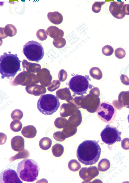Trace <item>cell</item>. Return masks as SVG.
<instances>
[{
	"mask_svg": "<svg viewBox=\"0 0 129 183\" xmlns=\"http://www.w3.org/2000/svg\"><path fill=\"white\" fill-rule=\"evenodd\" d=\"M101 148L95 140H85L78 146L77 156L78 160L84 165H92L97 162L100 156Z\"/></svg>",
	"mask_w": 129,
	"mask_h": 183,
	"instance_id": "cell-1",
	"label": "cell"
},
{
	"mask_svg": "<svg viewBox=\"0 0 129 183\" xmlns=\"http://www.w3.org/2000/svg\"><path fill=\"white\" fill-rule=\"evenodd\" d=\"M8 53L5 52L0 56V73L3 79L5 77L9 79L10 77H15L19 71L21 70L22 61L19 60L18 55L11 54V52Z\"/></svg>",
	"mask_w": 129,
	"mask_h": 183,
	"instance_id": "cell-2",
	"label": "cell"
},
{
	"mask_svg": "<svg viewBox=\"0 0 129 183\" xmlns=\"http://www.w3.org/2000/svg\"><path fill=\"white\" fill-rule=\"evenodd\" d=\"M40 170L37 162L31 159H25L18 164L17 172L23 181L33 182L37 179Z\"/></svg>",
	"mask_w": 129,
	"mask_h": 183,
	"instance_id": "cell-3",
	"label": "cell"
},
{
	"mask_svg": "<svg viewBox=\"0 0 129 183\" xmlns=\"http://www.w3.org/2000/svg\"><path fill=\"white\" fill-rule=\"evenodd\" d=\"M60 105L59 99L55 95L51 94L42 95L37 102V108L42 114L49 115H52L58 110Z\"/></svg>",
	"mask_w": 129,
	"mask_h": 183,
	"instance_id": "cell-4",
	"label": "cell"
},
{
	"mask_svg": "<svg viewBox=\"0 0 129 183\" xmlns=\"http://www.w3.org/2000/svg\"><path fill=\"white\" fill-rule=\"evenodd\" d=\"M89 80H91L88 75L77 74L73 76L68 83L69 88L73 93V96L86 94L88 89H91L93 86L89 84Z\"/></svg>",
	"mask_w": 129,
	"mask_h": 183,
	"instance_id": "cell-5",
	"label": "cell"
},
{
	"mask_svg": "<svg viewBox=\"0 0 129 183\" xmlns=\"http://www.w3.org/2000/svg\"><path fill=\"white\" fill-rule=\"evenodd\" d=\"M23 52L29 61L38 62L43 57L44 51L41 44L34 40L30 41L24 46Z\"/></svg>",
	"mask_w": 129,
	"mask_h": 183,
	"instance_id": "cell-6",
	"label": "cell"
},
{
	"mask_svg": "<svg viewBox=\"0 0 129 183\" xmlns=\"http://www.w3.org/2000/svg\"><path fill=\"white\" fill-rule=\"evenodd\" d=\"M96 112L98 118L108 124L113 123L117 115L116 109L111 103L106 101L100 102Z\"/></svg>",
	"mask_w": 129,
	"mask_h": 183,
	"instance_id": "cell-7",
	"label": "cell"
},
{
	"mask_svg": "<svg viewBox=\"0 0 129 183\" xmlns=\"http://www.w3.org/2000/svg\"><path fill=\"white\" fill-rule=\"evenodd\" d=\"M121 133L116 127L108 124L101 132L100 136L102 141L109 145L120 141Z\"/></svg>",
	"mask_w": 129,
	"mask_h": 183,
	"instance_id": "cell-8",
	"label": "cell"
},
{
	"mask_svg": "<svg viewBox=\"0 0 129 183\" xmlns=\"http://www.w3.org/2000/svg\"><path fill=\"white\" fill-rule=\"evenodd\" d=\"M16 172L13 169L7 168L0 173V183H23Z\"/></svg>",
	"mask_w": 129,
	"mask_h": 183,
	"instance_id": "cell-9",
	"label": "cell"
},
{
	"mask_svg": "<svg viewBox=\"0 0 129 183\" xmlns=\"http://www.w3.org/2000/svg\"><path fill=\"white\" fill-rule=\"evenodd\" d=\"M79 173L80 177L85 182H88L97 176L99 172L96 166H90L82 168Z\"/></svg>",
	"mask_w": 129,
	"mask_h": 183,
	"instance_id": "cell-10",
	"label": "cell"
},
{
	"mask_svg": "<svg viewBox=\"0 0 129 183\" xmlns=\"http://www.w3.org/2000/svg\"><path fill=\"white\" fill-rule=\"evenodd\" d=\"M109 10L112 16L118 19L123 18L125 15L123 10L124 2L121 1H110Z\"/></svg>",
	"mask_w": 129,
	"mask_h": 183,
	"instance_id": "cell-11",
	"label": "cell"
},
{
	"mask_svg": "<svg viewBox=\"0 0 129 183\" xmlns=\"http://www.w3.org/2000/svg\"><path fill=\"white\" fill-rule=\"evenodd\" d=\"M24 139L22 136H15L11 140V147L14 151L21 152L24 149Z\"/></svg>",
	"mask_w": 129,
	"mask_h": 183,
	"instance_id": "cell-12",
	"label": "cell"
},
{
	"mask_svg": "<svg viewBox=\"0 0 129 183\" xmlns=\"http://www.w3.org/2000/svg\"><path fill=\"white\" fill-rule=\"evenodd\" d=\"M0 27V37L4 39L7 36L13 37L16 35L17 30L16 27L10 24H7L4 28Z\"/></svg>",
	"mask_w": 129,
	"mask_h": 183,
	"instance_id": "cell-13",
	"label": "cell"
},
{
	"mask_svg": "<svg viewBox=\"0 0 129 183\" xmlns=\"http://www.w3.org/2000/svg\"><path fill=\"white\" fill-rule=\"evenodd\" d=\"M46 31L47 35L54 39L59 37H63L64 35L62 30L54 26L49 27Z\"/></svg>",
	"mask_w": 129,
	"mask_h": 183,
	"instance_id": "cell-14",
	"label": "cell"
},
{
	"mask_svg": "<svg viewBox=\"0 0 129 183\" xmlns=\"http://www.w3.org/2000/svg\"><path fill=\"white\" fill-rule=\"evenodd\" d=\"M21 132L24 137L30 139L33 138L36 135L37 130L36 128L33 125H28L23 127Z\"/></svg>",
	"mask_w": 129,
	"mask_h": 183,
	"instance_id": "cell-15",
	"label": "cell"
},
{
	"mask_svg": "<svg viewBox=\"0 0 129 183\" xmlns=\"http://www.w3.org/2000/svg\"><path fill=\"white\" fill-rule=\"evenodd\" d=\"M47 17L51 23L56 25L61 23L63 19L62 14L58 11L48 12Z\"/></svg>",
	"mask_w": 129,
	"mask_h": 183,
	"instance_id": "cell-16",
	"label": "cell"
},
{
	"mask_svg": "<svg viewBox=\"0 0 129 183\" xmlns=\"http://www.w3.org/2000/svg\"><path fill=\"white\" fill-rule=\"evenodd\" d=\"M119 102L123 106L129 108V91H122L119 95Z\"/></svg>",
	"mask_w": 129,
	"mask_h": 183,
	"instance_id": "cell-17",
	"label": "cell"
},
{
	"mask_svg": "<svg viewBox=\"0 0 129 183\" xmlns=\"http://www.w3.org/2000/svg\"><path fill=\"white\" fill-rule=\"evenodd\" d=\"M30 154L29 151L25 149L19 152L14 156L10 157L9 159L10 162H13L15 160L19 159H26L30 157Z\"/></svg>",
	"mask_w": 129,
	"mask_h": 183,
	"instance_id": "cell-18",
	"label": "cell"
},
{
	"mask_svg": "<svg viewBox=\"0 0 129 183\" xmlns=\"http://www.w3.org/2000/svg\"><path fill=\"white\" fill-rule=\"evenodd\" d=\"M77 131V127L71 125H68L64 128L62 132L66 138H68L75 135Z\"/></svg>",
	"mask_w": 129,
	"mask_h": 183,
	"instance_id": "cell-19",
	"label": "cell"
},
{
	"mask_svg": "<svg viewBox=\"0 0 129 183\" xmlns=\"http://www.w3.org/2000/svg\"><path fill=\"white\" fill-rule=\"evenodd\" d=\"M52 141L49 138L46 137L42 138L40 140L39 145L40 148L44 150H47L51 147Z\"/></svg>",
	"mask_w": 129,
	"mask_h": 183,
	"instance_id": "cell-20",
	"label": "cell"
},
{
	"mask_svg": "<svg viewBox=\"0 0 129 183\" xmlns=\"http://www.w3.org/2000/svg\"><path fill=\"white\" fill-rule=\"evenodd\" d=\"M53 155L56 157L61 156L63 153L64 148L63 146L60 143H56L53 145L52 148Z\"/></svg>",
	"mask_w": 129,
	"mask_h": 183,
	"instance_id": "cell-21",
	"label": "cell"
},
{
	"mask_svg": "<svg viewBox=\"0 0 129 183\" xmlns=\"http://www.w3.org/2000/svg\"><path fill=\"white\" fill-rule=\"evenodd\" d=\"M110 166V164L109 160L106 158H103L99 162L98 165V168L100 171L105 172L109 168Z\"/></svg>",
	"mask_w": 129,
	"mask_h": 183,
	"instance_id": "cell-22",
	"label": "cell"
},
{
	"mask_svg": "<svg viewBox=\"0 0 129 183\" xmlns=\"http://www.w3.org/2000/svg\"><path fill=\"white\" fill-rule=\"evenodd\" d=\"M89 73L90 76L96 80H100L102 77L101 70L99 68L96 67L91 68L89 70Z\"/></svg>",
	"mask_w": 129,
	"mask_h": 183,
	"instance_id": "cell-23",
	"label": "cell"
},
{
	"mask_svg": "<svg viewBox=\"0 0 129 183\" xmlns=\"http://www.w3.org/2000/svg\"><path fill=\"white\" fill-rule=\"evenodd\" d=\"M68 167L69 169L73 172L77 171L81 168L80 164L75 159L70 160L68 163Z\"/></svg>",
	"mask_w": 129,
	"mask_h": 183,
	"instance_id": "cell-24",
	"label": "cell"
},
{
	"mask_svg": "<svg viewBox=\"0 0 129 183\" xmlns=\"http://www.w3.org/2000/svg\"><path fill=\"white\" fill-rule=\"evenodd\" d=\"M52 43L55 47L58 48H60L65 46L66 44V41L64 38L59 37L54 39Z\"/></svg>",
	"mask_w": 129,
	"mask_h": 183,
	"instance_id": "cell-25",
	"label": "cell"
},
{
	"mask_svg": "<svg viewBox=\"0 0 129 183\" xmlns=\"http://www.w3.org/2000/svg\"><path fill=\"white\" fill-rule=\"evenodd\" d=\"M22 126V124L20 121L18 120H14L11 123L10 127L13 131L18 132L21 131Z\"/></svg>",
	"mask_w": 129,
	"mask_h": 183,
	"instance_id": "cell-26",
	"label": "cell"
},
{
	"mask_svg": "<svg viewBox=\"0 0 129 183\" xmlns=\"http://www.w3.org/2000/svg\"><path fill=\"white\" fill-rule=\"evenodd\" d=\"M67 124V120L66 119L61 117L57 118L54 122V125L56 127L61 129L65 127Z\"/></svg>",
	"mask_w": 129,
	"mask_h": 183,
	"instance_id": "cell-27",
	"label": "cell"
},
{
	"mask_svg": "<svg viewBox=\"0 0 129 183\" xmlns=\"http://www.w3.org/2000/svg\"><path fill=\"white\" fill-rule=\"evenodd\" d=\"M36 35L38 40L40 41H44L47 38V34L46 31L43 29H40L37 31Z\"/></svg>",
	"mask_w": 129,
	"mask_h": 183,
	"instance_id": "cell-28",
	"label": "cell"
},
{
	"mask_svg": "<svg viewBox=\"0 0 129 183\" xmlns=\"http://www.w3.org/2000/svg\"><path fill=\"white\" fill-rule=\"evenodd\" d=\"M102 53L106 56H110L112 54L114 50L111 46L107 45L103 46L102 49Z\"/></svg>",
	"mask_w": 129,
	"mask_h": 183,
	"instance_id": "cell-29",
	"label": "cell"
},
{
	"mask_svg": "<svg viewBox=\"0 0 129 183\" xmlns=\"http://www.w3.org/2000/svg\"><path fill=\"white\" fill-rule=\"evenodd\" d=\"M105 2H95L92 7V11L96 13H99L101 10L102 6Z\"/></svg>",
	"mask_w": 129,
	"mask_h": 183,
	"instance_id": "cell-30",
	"label": "cell"
},
{
	"mask_svg": "<svg viewBox=\"0 0 129 183\" xmlns=\"http://www.w3.org/2000/svg\"><path fill=\"white\" fill-rule=\"evenodd\" d=\"M53 136L55 140L60 142L63 141L66 138L62 132L59 131L54 132Z\"/></svg>",
	"mask_w": 129,
	"mask_h": 183,
	"instance_id": "cell-31",
	"label": "cell"
},
{
	"mask_svg": "<svg viewBox=\"0 0 129 183\" xmlns=\"http://www.w3.org/2000/svg\"><path fill=\"white\" fill-rule=\"evenodd\" d=\"M115 56L118 59H121L123 58L126 55V52L125 50L121 48H118L114 51Z\"/></svg>",
	"mask_w": 129,
	"mask_h": 183,
	"instance_id": "cell-32",
	"label": "cell"
},
{
	"mask_svg": "<svg viewBox=\"0 0 129 183\" xmlns=\"http://www.w3.org/2000/svg\"><path fill=\"white\" fill-rule=\"evenodd\" d=\"M121 145L122 148L124 150L129 149V138H125L123 139L121 142Z\"/></svg>",
	"mask_w": 129,
	"mask_h": 183,
	"instance_id": "cell-33",
	"label": "cell"
},
{
	"mask_svg": "<svg viewBox=\"0 0 129 183\" xmlns=\"http://www.w3.org/2000/svg\"><path fill=\"white\" fill-rule=\"evenodd\" d=\"M23 114L22 112H12L11 114V117L14 120H20L22 118Z\"/></svg>",
	"mask_w": 129,
	"mask_h": 183,
	"instance_id": "cell-34",
	"label": "cell"
},
{
	"mask_svg": "<svg viewBox=\"0 0 129 183\" xmlns=\"http://www.w3.org/2000/svg\"><path fill=\"white\" fill-rule=\"evenodd\" d=\"M7 136L4 133H0V144L2 145L4 144L6 142Z\"/></svg>",
	"mask_w": 129,
	"mask_h": 183,
	"instance_id": "cell-35",
	"label": "cell"
},
{
	"mask_svg": "<svg viewBox=\"0 0 129 183\" xmlns=\"http://www.w3.org/2000/svg\"><path fill=\"white\" fill-rule=\"evenodd\" d=\"M123 10L126 14L129 15V4L124 5Z\"/></svg>",
	"mask_w": 129,
	"mask_h": 183,
	"instance_id": "cell-36",
	"label": "cell"
},
{
	"mask_svg": "<svg viewBox=\"0 0 129 183\" xmlns=\"http://www.w3.org/2000/svg\"><path fill=\"white\" fill-rule=\"evenodd\" d=\"M127 119H128V122L129 123V114L128 116L127 117Z\"/></svg>",
	"mask_w": 129,
	"mask_h": 183,
	"instance_id": "cell-37",
	"label": "cell"
}]
</instances>
